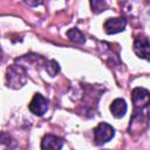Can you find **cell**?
<instances>
[{
    "mask_svg": "<svg viewBox=\"0 0 150 150\" xmlns=\"http://www.w3.org/2000/svg\"><path fill=\"white\" fill-rule=\"evenodd\" d=\"M115 135V130L114 128L105 123V122H102L100 123L95 129H94V141H95V144L96 145H102L107 142H109Z\"/></svg>",
    "mask_w": 150,
    "mask_h": 150,
    "instance_id": "1",
    "label": "cell"
},
{
    "mask_svg": "<svg viewBox=\"0 0 150 150\" xmlns=\"http://www.w3.org/2000/svg\"><path fill=\"white\" fill-rule=\"evenodd\" d=\"M131 100L135 109L138 110L148 109V107L150 105V91L144 88L137 87L131 93Z\"/></svg>",
    "mask_w": 150,
    "mask_h": 150,
    "instance_id": "2",
    "label": "cell"
},
{
    "mask_svg": "<svg viewBox=\"0 0 150 150\" xmlns=\"http://www.w3.org/2000/svg\"><path fill=\"white\" fill-rule=\"evenodd\" d=\"M7 81H8V86H11L12 88H19V87L23 86V83L26 82L25 71L18 66H13V67L8 68Z\"/></svg>",
    "mask_w": 150,
    "mask_h": 150,
    "instance_id": "3",
    "label": "cell"
},
{
    "mask_svg": "<svg viewBox=\"0 0 150 150\" xmlns=\"http://www.w3.org/2000/svg\"><path fill=\"white\" fill-rule=\"evenodd\" d=\"M134 52L141 59H150V41L144 35H137L134 40Z\"/></svg>",
    "mask_w": 150,
    "mask_h": 150,
    "instance_id": "4",
    "label": "cell"
},
{
    "mask_svg": "<svg viewBox=\"0 0 150 150\" xmlns=\"http://www.w3.org/2000/svg\"><path fill=\"white\" fill-rule=\"evenodd\" d=\"M28 108H29V110H30L34 115L42 116V115L47 111V109H48V100H47L46 97H43L41 94L36 93V94L33 96V98H32V101H30Z\"/></svg>",
    "mask_w": 150,
    "mask_h": 150,
    "instance_id": "5",
    "label": "cell"
},
{
    "mask_svg": "<svg viewBox=\"0 0 150 150\" xmlns=\"http://www.w3.org/2000/svg\"><path fill=\"white\" fill-rule=\"evenodd\" d=\"M127 20L124 18H110L103 23V28L107 34H116L124 30Z\"/></svg>",
    "mask_w": 150,
    "mask_h": 150,
    "instance_id": "6",
    "label": "cell"
},
{
    "mask_svg": "<svg viewBox=\"0 0 150 150\" xmlns=\"http://www.w3.org/2000/svg\"><path fill=\"white\" fill-rule=\"evenodd\" d=\"M63 139L56 135L47 134L41 141V150H61Z\"/></svg>",
    "mask_w": 150,
    "mask_h": 150,
    "instance_id": "7",
    "label": "cell"
},
{
    "mask_svg": "<svg viewBox=\"0 0 150 150\" xmlns=\"http://www.w3.org/2000/svg\"><path fill=\"white\" fill-rule=\"evenodd\" d=\"M127 103L123 98H116L112 101V103L110 104V111L111 115L116 118H121L125 115L127 112Z\"/></svg>",
    "mask_w": 150,
    "mask_h": 150,
    "instance_id": "8",
    "label": "cell"
},
{
    "mask_svg": "<svg viewBox=\"0 0 150 150\" xmlns=\"http://www.w3.org/2000/svg\"><path fill=\"white\" fill-rule=\"evenodd\" d=\"M67 36L70 41L75 42V43H84L86 42V36L83 35V33L77 29V28H71L67 32Z\"/></svg>",
    "mask_w": 150,
    "mask_h": 150,
    "instance_id": "9",
    "label": "cell"
},
{
    "mask_svg": "<svg viewBox=\"0 0 150 150\" xmlns=\"http://www.w3.org/2000/svg\"><path fill=\"white\" fill-rule=\"evenodd\" d=\"M46 70L48 71V74H49L50 76H55L56 73H59V70H60L59 63H57L56 61H54V60H50V61L48 62L47 67H46Z\"/></svg>",
    "mask_w": 150,
    "mask_h": 150,
    "instance_id": "10",
    "label": "cell"
},
{
    "mask_svg": "<svg viewBox=\"0 0 150 150\" xmlns=\"http://www.w3.org/2000/svg\"><path fill=\"white\" fill-rule=\"evenodd\" d=\"M90 5L93 7V12H95V13H100V12L104 11V6H105V4L103 1H91Z\"/></svg>",
    "mask_w": 150,
    "mask_h": 150,
    "instance_id": "11",
    "label": "cell"
},
{
    "mask_svg": "<svg viewBox=\"0 0 150 150\" xmlns=\"http://www.w3.org/2000/svg\"><path fill=\"white\" fill-rule=\"evenodd\" d=\"M11 144H13V142H12V143H9V144H8V148H7V149H4V150H13V149L11 148Z\"/></svg>",
    "mask_w": 150,
    "mask_h": 150,
    "instance_id": "12",
    "label": "cell"
}]
</instances>
